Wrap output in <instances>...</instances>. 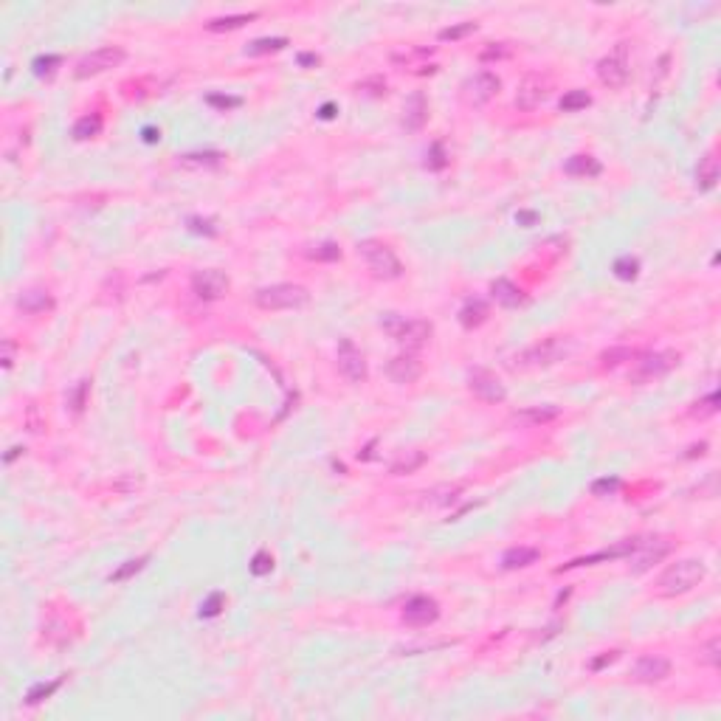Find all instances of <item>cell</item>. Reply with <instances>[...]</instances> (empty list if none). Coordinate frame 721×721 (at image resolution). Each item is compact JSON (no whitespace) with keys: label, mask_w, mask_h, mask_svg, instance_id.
<instances>
[{"label":"cell","mask_w":721,"mask_h":721,"mask_svg":"<svg viewBox=\"0 0 721 721\" xmlns=\"http://www.w3.org/2000/svg\"><path fill=\"white\" fill-rule=\"evenodd\" d=\"M59 63H63V59H59L56 54L37 56V59H34V74H37V76H48V74H54V65H59Z\"/></svg>","instance_id":"obj_45"},{"label":"cell","mask_w":721,"mask_h":721,"mask_svg":"<svg viewBox=\"0 0 721 721\" xmlns=\"http://www.w3.org/2000/svg\"><path fill=\"white\" fill-rule=\"evenodd\" d=\"M462 485L460 482H442V485H434L431 491H426L423 493V504L426 507H431V510H440V507H451L454 502H460V496H462Z\"/></svg>","instance_id":"obj_21"},{"label":"cell","mask_w":721,"mask_h":721,"mask_svg":"<svg viewBox=\"0 0 721 721\" xmlns=\"http://www.w3.org/2000/svg\"><path fill=\"white\" fill-rule=\"evenodd\" d=\"M499 87H502V82H499L496 74L479 71V74H473V76H468L462 82V99L471 107H482V105H488L499 94Z\"/></svg>","instance_id":"obj_9"},{"label":"cell","mask_w":721,"mask_h":721,"mask_svg":"<svg viewBox=\"0 0 721 721\" xmlns=\"http://www.w3.org/2000/svg\"><path fill=\"white\" fill-rule=\"evenodd\" d=\"M338 369L347 380L352 383H364L367 380V360L364 352H360L349 338H341L338 344Z\"/></svg>","instance_id":"obj_16"},{"label":"cell","mask_w":721,"mask_h":721,"mask_svg":"<svg viewBox=\"0 0 721 721\" xmlns=\"http://www.w3.org/2000/svg\"><path fill=\"white\" fill-rule=\"evenodd\" d=\"M59 685H63V679H54V682H48V685H45V682L34 685V687L25 693V702H28V704H40L43 699H48V696L54 693V690H56Z\"/></svg>","instance_id":"obj_38"},{"label":"cell","mask_w":721,"mask_h":721,"mask_svg":"<svg viewBox=\"0 0 721 721\" xmlns=\"http://www.w3.org/2000/svg\"><path fill=\"white\" fill-rule=\"evenodd\" d=\"M718 175H721L718 158H715V153H707V155L699 161V166H696V186H699L702 192H710V189L718 184Z\"/></svg>","instance_id":"obj_25"},{"label":"cell","mask_w":721,"mask_h":721,"mask_svg":"<svg viewBox=\"0 0 721 721\" xmlns=\"http://www.w3.org/2000/svg\"><path fill=\"white\" fill-rule=\"evenodd\" d=\"M671 550H674V544L668 538H643L640 547L628 555L631 558L628 569H631V572H645V569H651L654 563L663 561Z\"/></svg>","instance_id":"obj_10"},{"label":"cell","mask_w":721,"mask_h":721,"mask_svg":"<svg viewBox=\"0 0 721 721\" xmlns=\"http://www.w3.org/2000/svg\"><path fill=\"white\" fill-rule=\"evenodd\" d=\"M617 656H620L617 651H609V654H603V656H600V659H594V663H592V671H600V668H603V665H612V663H614Z\"/></svg>","instance_id":"obj_53"},{"label":"cell","mask_w":721,"mask_h":721,"mask_svg":"<svg viewBox=\"0 0 721 721\" xmlns=\"http://www.w3.org/2000/svg\"><path fill=\"white\" fill-rule=\"evenodd\" d=\"M228 285H231L228 277L217 268H203V270H195L192 274V290H195L197 299H206V302L226 296Z\"/></svg>","instance_id":"obj_12"},{"label":"cell","mask_w":721,"mask_h":721,"mask_svg":"<svg viewBox=\"0 0 721 721\" xmlns=\"http://www.w3.org/2000/svg\"><path fill=\"white\" fill-rule=\"evenodd\" d=\"M125 56H127V54H125L122 48H113V45L96 48V51H90V54H85V56L79 59L74 76H76V79L99 76V74H105V71H110V68H116V65H122Z\"/></svg>","instance_id":"obj_8"},{"label":"cell","mask_w":721,"mask_h":721,"mask_svg":"<svg viewBox=\"0 0 721 721\" xmlns=\"http://www.w3.org/2000/svg\"><path fill=\"white\" fill-rule=\"evenodd\" d=\"M257 14H231V17H215V20H208L206 23V28L208 32H234V28H239V25H246V23H251Z\"/></svg>","instance_id":"obj_30"},{"label":"cell","mask_w":721,"mask_h":721,"mask_svg":"<svg viewBox=\"0 0 721 721\" xmlns=\"http://www.w3.org/2000/svg\"><path fill=\"white\" fill-rule=\"evenodd\" d=\"M102 133V116L94 113V116H82L79 122L74 125V138L76 141H87V138H94Z\"/></svg>","instance_id":"obj_28"},{"label":"cell","mask_w":721,"mask_h":721,"mask_svg":"<svg viewBox=\"0 0 721 721\" xmlns=\"http://www.w3.org/2000/svg\"><path fill=\"white\" fill-rule=\"evenodd\" d=\"M254 302L262 310H296L305 308L310 302V293L302 285H290V282H279V285H268L259 288L254 293Z\"/></svg>","instance_id":"obj_4"},{"label":"cell","mask_w":721,"mask_h":721,"mask_svg":"<svg viewBox=\"0 0 721 721\" xmlns=\"http://www.w3.org/2000/svg\"><path fill=\"white\" fill-rule=\"evenodd\" d=\"M640 349H628V347H617V349H609L600 355V367L603 369H614L617 364H623V360H637Z\"/></svg>","instance_id":"obj_31"},{"label":"cell","mask_w":721,"mask_h":721,"mask_svg":"<svg viewBox=\"0 0 721 721\" xmlns=\"http://www.w3.org/2000/svg\"><path fill=\"white\" fill-rule=\"evenodd\" d=\"M707 575V566L696 558H685V561H676L671 563L663 575L656 581V594L659 597H676V594H685L690 589H696Z\"/></svg>","instance_id":"obj_2"},{"label":"cell","mask_w":721,"mask_h":721,"mask_svg":"<svg viewBox=\"0 0 721 721\" xmlns=\"http://www.w3.org/2000/svg\"><path fill=\"white\" fill-rule=\"evenodd\" d=\"M575 349V341L569 336H550L544 341H538L532 347H527L524 352H519L513 358V369H544V367H555L561 364L563 358H569Z\"/></svg>","instance_id":"obj_1"},{"label":"cell","mask_w":721,"mask_h":721,"mask_svg":"<svg viewBox=\"0 0 721 721\" xmlns=\"http://www.w3.org/2000/svg\"><path fill=\"white\" fill-rule=\"evenodd\" d=\"M513 43H491L488 48H482L479 51V59H482V63H499V59H507V56H513Z\"/></svg>","instance_id":"obj_35"},{"label":"cell","mask_w":721,"mask_h":721,"mask_svg":"<svg viewBox=\"0 0 721 721\" xmlns=\"http://www.w3.org/2000/svg\"><path fill=\"white\" fill-rule=\"evenodd\" d=\"M445 164H448V155H445L442 144H440V141L431 144V153H429V158H426V166H429V169H442Z\"/></svg>","instance_id":"obj_48"},{"label":"cell","mask_w":721,"mask_h":721,"mask_svg":"<svg viewBox=\"0 0 721 721\" xmlns=\"http://www.w3.org/2000/svg\"><path fill=\"white\" fill-rule=\"evenodd\" d=\"M491 296L502 308H519L524 305V290L519 285H513L510 279H493L491 282Z\"/></svg>","instance_id":"obj_22"},{"label":"cell","mask_w":721,"mask_h":721,"mask_svg":"<svg viewBox=\"0 0 721 721\" xmlns=\"http://www.w3.org/2000/svg\"><path fill=\"white\" fill-rule=\"evenodd\" d=\"M679 352L674 349H663V352H640L634 369L628 372L631 383H654L659 378H665L671 369L679 367Z\"/></svg>","instance_id":"obj_6"},{"label":"cell","mask_w":721,"mask_h":721,"mask_svg":"<svg viewBox=\"0 0 721 721\" xmlns=\"http://www.w3.org/2000/svg\"><path fill=\"white\" fill-rule=\"evenodd\" d=\"M488 316H491L488 302H482V299H468V302L462 305V310H460V324H462L465 330H473V327H479V324H485Z\"/></svg>","instance_id":"obj_24"},{"label":"cell","mask_w":721,"mask_h":721,"mask_svg":"<svg viewBox=\"0 0 721 721\" xmlns=\"http://www.w3.org/2000/svg\"><path fill=\"white\" fill-rule=\"evenodd\" d=\"M617 488H620V479H597V482H592V493L594 496H612V493H617Z\"/></svg>","instance_id":"obj_47"},{"label":"cell","mask_w":721,"mask_h":721,"mask_svg":"<svg viewBox=\"0 0 721 721\" xmlns=\"http://www.w3.org/2000/svg\"><path fill=\"white\" fill-rule=\"evenodd\" d=\"M380 327H383V333H389L409 352L426 347L431 333H434V327L426 319H411V316H400V313H386L380 319Z\"/></svg>","instance_id":"obj_3"},{"label":"cell","mask_w":721,"mask_h":721,"mask_svg":"<svg viewBox=\"0 0 721 721\" xmlns=\"http://www.w3.org/2000/svg\"><path fill=\"white\" fill-rule=\"evenodd\" d=\"M721 640L718 637H713L702 651H699V663H704V665H710V668H718V663H721Z\"/></svg>","instance_id":"obj_40"},{"label":"cell","mask_w":721,"mask_h":721,"mask_svg":"<svg viewBox=\"0 0 721 721\" xmlns=\"http://www.w3.org/2000/svg\"><path fill=\"white\" fill-rule=\"evenodd\" d=\"M144 563H147V555H141V558H136V561H127L122 569H116V572L110 575V581H113V583H122V581H127L130 575L141 572V569H144Z\"/></svg>","instance_id":"obj_41"},{"label":"cell","mask_w":721,"mask_h":721,"mask_svg":"<svg viewBox=\"0 0 721 721\" xmlns=\"http://www.w3.org/2000/svg\"><path fill=\"white\" fill-rule=\"evenodd\" d=\"M206 102L212 105V107H223V110H228V107H239V105H243V99H239V96H217V94H212V96H208Z\"/></svg>","instance_id":"obj_49"},{"label":"cell","mask_w":721,"mask_h":721,"mask_svg":"<svg viewBox=\"0 0 721 721\" xmlns=\"http://www.w3.org/2000/svg\"><path fill=\"white\" fill-rule=\"evenodd\" d=\"M715 411H718V392H710L707 398H702V400H696L693 406H690V417H699V420L713 417Z\"/></svg>","instance_id":"obj_36"},{"label":"cell","mask_w":721,"mask_h":721,"mask_svg":"<svg viewBox=\"0 0 721 721\" xmlns=\"http://www.w3.org/2000/svg\"><path fill=\"white\" fill-rule=\"evenodd\" d=\"M468 389H471V392H473L479 400H485V403H502V400L507 398L504 383H502L493 372H488V369H473V372L468 375Z\"/></svg>","instance_id":"obj_13"},{"label":"cell","mask_w":721,"mask_h":721,"mask_svg":"<svg viewBox=\"0 0 721 721\" xmlns=\"http://www.w3.org/2000/svg\"><path fill=\"white\" fill-rule=\"evenodd\" d=\"M189 231L215 237V234H217V226H215V220H208V217H189Z\"/></svg>","instance_id":"obj_46"},{"label":"cell","mask_w":721,"mask_h":721,"mask_svg":"<svg viewBox=\"0 0 721 721\" xmlns=\"http://www.w3.org/2000/svg\"><path fill=\"white\" fill-rule=\"evenodd\" d=\"M561 414L558 406L547 403V406H532V409H521L516 411L513 417H510V423L513 426H521V429H538V426H547L552 423V420Z\"/></svg>","instance_id":"obj_18"},{"label":"cell","mask_w":721,"mask_h":721,"mask_svg":"<svg viewBox=\"0 0 721 721\" xmlns=\"http://www.w3.org/2000/svg\"><path fill=\"white\" fill-rule=\"evenodd\" d=\"M637 274H640V259H637V257L625 254V257L614 259V277H617V279L631 282V279H637Z\"/></svg>","instance_id":"obj_33"},{"label":"cell","mask_w":721,"mask_h":721,"mask_svg":"<svg viewBox=\"0 0 721 721\" xmlns=\"http://www.w3.org/2000/svg\"><path fill=\"white\" fill-rule=\"evenodd\" d=\"M223 603H226L223 592H212V594H208V600H206V603L200 606V617H215V614H220Z\"/></svg>","instance_id":"obj_44"},{"label":"cell","mask_w":721,"mask_h":721,"mask_svg":"<svg viewBox=\"0 0 721 721\" xmlns=\"http://www.w3.org/2000/svg\"><path fill=\"white\" fill-rule=\"evenodd\" d=\"M319 63H321V56H319V54H299V65H305V68L310 65V68H316Z\"/></svg>","instance_id":"obj_54"},{"label":"cell","mask_w":721,"mask_h":721,"mask_svg":"<svg viewBox=\"0 0 721 721\" xmlns=\"http://www.w3.org/2000/svg\"><path fill=\"white\" fill-rule=\"evenodd\" d=\"M87 380H79L76 383V389H74V395H71V409L74 411H82L85 409V395H87Z\"/></svg>","instance_id":"obj_50"},{"label":"cell","mask_w":721,"mask_h":721,"mask_svg":"<svg viewBox=\"0 0 721 721\" xmlns=\"http://www.w3.org/2000/svg\"><path fill=\"white\" fill-rule=\"evenodd\" d=\"M321 118H333V105H324V107H321Z\"/></svg>","instance_id":"obj_56"},{"label":"cell","mask_w":721,"mask_h":721,"mask_svg":"<svg viewBox=\"0 0 721 721\" xmlns=\"http://www.w3.org/2000/svg\"><path fill=\"white\" fill-rule=\"evenodd\" d=\"M270 569H274V558H270V552H257L254 558H251V575H257V578H262V575H268Z\"/></svg>","instance_id":"obj_42"},{"label":"cell","mask_w":721,"mask_h":721,"mask_svg":"<svg viewBox=\"0 0 721 721\" xmlns=\"http://www.w3.org/2000/svg\"><path fill=\"white\" fill-rule=\"evenodd\" d=\"M665 676H671V663L665 656H659V654H645V656L637 659L634 665H631V679L640 682V685L663 682Z\"/></svg>","instance_id":"obj_15"},{"label":"cell","mask_w":721,"mask_h":721,"mask_svg":"<svg viewBox=\"0 0 721 721\" xmlns=\"http://www.w3.org/2000/svg\"><path fill=\"white\" fill-rule=\"evenodd\" d=\"M431 54V48H409V51H403V54H392V63H398V65H414L417 59H423V56H429Z\"/></svg>","instance_id":"obj_43"},{"label":"cell","mask_w":721,"mask_h":721,"mask_svg":"<svg viewBox=\"0 0 721 721\" xmlns=\"http://www.w3.org/2000/svg\"><path fill=\"white\" fill-rule=\"evenodd\" d=\"M550 90H552L550 76H541V74L524 76V82H521L519 90H516V107H519V110H535L541 102H547Z\"/></svg>","instance_id":"obj_11"},{"label":"cell","mask_w":721,"mask_h":721,"mask_svg":"<svg viewBox=\"0 0 721 721\" xmlns=\"http://www.w3.org/2000/svg\"><path fill=\"white\" fill-rule=\"evenodd\" d=\"M628 74H631V63H628V43H620L612 54H606L603 59L597 63V76L606 87L612 90H620L625 82H628Z\"/></svg>","instance_id":"obj_7"},{"label":"cell","mask_w":721,"mask_h":721,"mask_svg":"<svg viewBox=\"0 0 721 721\" xmlns=\"http://www.w3.org/2000/svg\"><path fill=\"white\" fill-rule=\"evenodd\" d=\"M426 118H429V102L423 94H411L403 105V118H400V125L406 133H417V130H423L426 125Z\"/></svg>","instance_id":"obj_19"},{"label":"cell","mask_w":721,"mask_h":721,"mask_svg":"<svg viewBox=\"0 0 721 721\" xmlns=\"http://www.w3.org/2000/svg\"><path fill=\"white\" fill-rule=\"evenodd\" d=\"M180 164L184 166H220L223 153H212V149H206V153H186V155H180Z\"/></svg>","instance_id":"obj_32"},{"label":"cell","mask_w":721,"mask_h":721,"mask_svg":"<svg viewBox=\"0 0 721 721\" xmlns=\"http://www.w3.org/2000/svg\"><path fill=\"white\" fill-rule=\"evenodd\" d=\"M310 259H319V262H333V259H341V248L336 243H321V246H313L308 251Z\"/></svg>","instance_id":"obj_39"},{"label":"cell","mask_w":721,"mask_h":721,"mask_svg":"<svg viewBox=\"0 0 721 721\" xmlns=\"http://www.w3.org/2000/svg\"><path fill=\"white\" fill-rule=\"evenodd\" d=\"M358 257H364L369 270L378 279H400L403 277V265L395 257V251L389 248L380 239H360L358 243Z\"/></svg>","instance_id":"obj_5"},{"label":"cell","mask_w":721,"mask_h":721,"mask_svg":"<svg viewBox=\"0 0 721 721\" xmlns=\"http://www.w3.org/2000/svg\"><path fill=\"white\" fill-rule=\"evenodd\" d=\"M386 375L392 378L395 383L406 386V383H414L420 375H423V364H420V358L414 352H400L395 358H389V364H386Z\"/></svg>","instance_id":"obj_17"},{"label":"cell","mask_w":721,"mask_h":721,"mask_svg":"<svg viewBox=\"0 0 721 721\" xmlns=\"http://www.w3.org/2000/svg\"><path fill=\"white\" fill-rule=\"evenodd\" d=\"M158 138H161V133H155L153 127H147V130H144V141H158Z\"/></svg>","instance_id":"obj_55"},{"label":"cell","mask_w":721,"mask_h":721,"mask_svg":"<svg viewBox=\"0 0 721 721\" xmlns=\"http://www.w3.org/2000/svg\"><path fill=\"white\" fill-rule=\"evenodd\" d=\"M403 623L406 625H414V628H426L431 625L437 617H440V603L434 597H426V594H417L411 600H406L403 606Z\"/></svg>","instance_id":"obj_14"},{"label":"cell","mask_w":721,"mask_h":721,"mask_svg":"<svg viewBox=\"0 0 721 721\" xmlns=\"http://www.w3.org/2000/svg\"><path fill=\"white\" fill-rule=\"evenodd\" d=\"M358 90H364V94L369 96H383L386 94V82L383 79H367V82H360Z\"/></svg>","instance_id":"obj_51"},{"label":"cell","mask_w":721,"mask_h":721,"mask_svg":"<svg viewBox=\"0 0 721 721\" xmlns=\"http://www.w3.org/2000/svg\"><path fill=\"white\" fill-rule=\"evenodd\" d=\"M17 308H20L23 313H28V316H40V313L54 310V299H51L48 290L32 288V290H23V293L17 296Z\"/></svg>","instance_id":"obj_20"},{"label":"cell","mask_w":721,"mask_h":721,"mask_svg":"<svg viewBox=\"0 0 721 721\" xmlns=\"http://www.w3.org/2000/svg\"><path fill=\"white\" fill-rule=\"evenodd\" d=\"M476 32V23H460V25H448V28H442L440 32V40L442 43H457V40H462V37H468V34H473Z\"/></svg>","instance_id":"obj_37"},{"label":"cell","mask_w":721,"mask_h":721,"mask_svg":"<svg viewBox=\"0 0 721 721\" xmlns=\"http://www.w3.org/2000/svg\"><path fill=\"white\" fill-rule=\"evenodd\" d=\"M12 364H14V341L6 338V341H3V367L12 369Z\"/></svg>","instance_id":"obj_52"},{"label":"cell","mask_w":721,"mask_h":721,"mask_svg":"<svg viewBox=\"0 0 721 721\" xmlns=\"http://www.w3.org/2000/svg\"><path fill=\"white\" fill-rule=\"evenodd\" d=\"M563 172L566 175H575V177H597L603 172V164L592 155H572L566 164H563Z\"/></svg>","instance_id":"obj_26"},{"label":"cell","mask_w":721,"mask_h":721,"mask_svg":"<svg viewBox=\"0 0 721 721\" xmlns=\"http://www.w3.org/2000/svg\"><path fill=\"white\" fill-rule=\"evenodd\" d=\"M541 558V550L535 547H510L502 555V569H527Z\"/></svg>","instance_id":"obj_23"},{"label":"cell","mask_w":721,"mask_h":721,"mask_svg":"<svg viewBox=\"0 0 721 721\" xmlns=\"http://www.w3.org/2000/svg\"><path fill=\"white\" fill-rule=\"evenodd\" d=\"M285 45H288L285 37H262V40H254V43L246 48V54H248V56H259V54H270V51H282Z\"/></svg>","instance_id":"obj_34"},{"label":"cell","mask_w":721,"mask_h":721,"mask_svg":"<svg viewBox=\"0 0 721 721\" xmlns=\"http://www.w3.org/2000/svg\"><path fill=\"white\" fill-rule=\"evenodd\" d=\"M592 105V96L586 94V90H569V94H563V99L558 102V107L563 113H578V110H586Z\"/></svg>","instance_id":"obj_29"},{"label":"cell","mask_w":721,"mask_h":721,"mask_svg":"<svg viewBox=\"0 0 721 721\" xmlns=\"http://www.w3.org/2000/svg\"><path fill=\"white\" fill-rule=\"evenodd\" d=\"M426 465V454L423 451H406V454H400L392 468H389V473L392 476H406V473H414L417 468H423Z\"/></svg>","instance_id":"obj_27"}]
</instances>
